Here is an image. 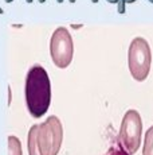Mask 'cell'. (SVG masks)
I'll return each mask as SVG.
<instances>
[{
	"label": "cell",
	"mask_w": 153,
	"mask_h": 155,
	"mask_svg": "<svg viewBox=\"0 0 153 155\" xmlns=\"http://www.w3.org/2000/svg\"><path fill=\"white\" fill-rule=\"evenodd\" d=\"M8 155H23L22 143L15 135L8 136Z\"/></svg>",
	"instance_id": "8992f818"
},
{
	"label": "cell",
	"mask_w": 153,
	"mask_h": 155,
	"mask_svg": "<svg viewBox=\"0 0 153 155\" xmlns=\"http://www.w3.org/2000/svg\"><path fill=\"white\" fill-rule=\"evenodd\" d=\"M105 155H129L128 153H126L125 150L122 148V146L120 144H114V146H111L110 148L105 153Z\"/></svg>",
	"instance_id": "9c48e42d"
},
{
	"label": "cell",
	"mask_w": 153,
	"mask_h": 155,
	"mask_svg": "<svg viewBox=\"0 0 153 155\" xmlns=\"http://www.w3.org/2000/svg\"><path fill=\"white\" fill-rule=\"evenodd\" d=\"M26 105L35 119L42 117L51 103V82L48 73L40 65H34L27 71L24 84Z\"/></svg>",
	"instance_id": "6da1fadb"
},
{
	"label": "cell",
	"mask_w": 153,
	"mask_h": 155,
	"mask_svg": "<svg viewBox=\"0 0 153 155\" xmlns=\"http://www.w3.org/2000/svg\"><path fill=\"white\" fill-rule=\"evenodd\" d=\"M50 55L52 64L59 69H66L73 61L74 42L70 31L66 27H58L50 39Z\"/></svg>",
	"instance_id": "5b68a950"
},
{
	"label": "cell",
	"mask_w": 153,
	"mask_h": 155,
	"mask_svg": "<svg viewBox=\"0 0 153 155\" xmlns=\"http://www.w3.org/2000/svg\"><path fill=\"white\" fill-rule=\"evenodd\" d=\"M2 14H4V10H3L2 5H0V15H2Z\"/></svg>",
	"instance_id": "5bb4252c"
},
{
	"label": "cell",
	"mask_w": 153,
	"mask_h": 155,
	"mask_svg": "<svg viewBox=\"0 0 153 155\" xmlns=\"http://www.w3.org/2000/svg\"><path fill=\"white\" fill-rule=\"evenodd\" d=\"M106 2L111 3V4H118V0H106Z\"/></svg>",
	"instance_id": "7c38bea8"
},
{
	"label": "cell",
	"mask_w": 153,
	"mask_h": 155,
	"mask_svg": "<svg viewBox=\"0 0 153 155\" xmlns=\"http://www.w3.org/2000/svg\"><path fill=\"white\" fill-rule=\"evenodd\" d=\"M36 146L40 155H58L63 140V127L57 116H48L45 123L35 124Z\"/></svg>",
	"instance_id": "7a4b0ae2"
},
{
	"label": "cell",
	"mask_w": 153,
	"mask_h": 155,
	"mask_svg": "<svg viewBox=\"0 0 153 155\" xmlns=\"http://www.w3.org/2000/svg\"><path fill=\"white\" fill-rule=\"evenodd\" d=\"M4 2H5V3H12L14 0H4Z\"/></svg>",
	"instance_id": "9a60e30c"
},
{
	"label": "cell",
	"mask_w": 153,
	"mask_h": 155,
	"mask_svg": "<svg viewBox=\"0 0 153 155\" xmlns=\"http://www.w3.org/2000/svg\"><path fill=\"white\" fill-rule=\"evenodd\" d=\"M142 135V119L136 109H129L122 117L121 128L118 134V143L129 155L138 151Z\"/></svg>",
	"instance_id": "277c9868"
},
{
	"label": "cell",
	"mask_w": 153,
	"mask_h": 155,
	"mask_svg": "<svg viewBox=\"0 0 153 155\" xmlns=\"http://www.w3.org/2000/svg\"><path fill=\"white\" fill-rule=\"evenodd\" d=\"M149 2H151V3H153V0H149Z\"/></svg>",
	"instance_id": "2e32d148"
},
{
	"label": "cell",
	"mask_w": 153,
	"mask_h": 155,
	"mask_svg": "<svg viewBox=\"0 0 153 155\" xmlns=\"http://www.w3.org/2000/svg\"><path fill=\"white\" fill-rule=\"evenodd\" d=\"M142 155H153V126L148 128L144 138Z\"/></svg>",
	"instance_id": "ba28073f"
},
{
	"label": "cell",
	"mask_w": 153,
	"mask_h": 155,
	"mask_svg": "<svg viewBox=\"0 0 153 155\" xmlns=\"http://www.w3.org/2000/svg\"><path fill=\"white\" fill-rule=\"evenodd\" d=\"M35 124L28 131V155H40L36 146V132H35Z\"/></svg>",
	"instance_id": "52a82bcc"
},
{
	"label": "cell",
	"mask_w": 153,
	"mask_h": 155,
	"mask_svg": "<svg viewBox=\"0 0 153 155\" xmlns=\"http://www.w3.org/2000/svg\"><path fill=\"white\" fill-rule=\"evenodd\" d=\"M152 65V50L148 41L142 37H136L128 49V68L136 81H145L149 76Z\"/></svg>",
	"instance_id": "3957f363"
},
{
	"label": "cell",
	"mask_w": 153,
	"mask_h": 155,
	"mask_svg": "<svg viewBox=\"0 0 153 155\" xmlns=\"http://www.w3.org/2000/svg\"><path fill=\"white\" fill-rule=\"evenodd\" d=\"M134 2H137V0H118V7H117V11H118L120 14H123L125 12V5L126 4H129V3H134Z\"/></svg>",
	"instance_id": "30bf717a"
},
{
	"label": "cell",
	"mask_w": 153,
	"mask_h": 155,
	"mask_svg": "<svg viewBox=\"0 0 153 155\" xmlns=\"http://www.w3.org/2000/svg\"><path fill=\"white\" fill-rule=\"evenodd\" d=\"M69 2H70V3H71V4H73V3H75L76 0H69ZM92 3H98V0H92Z\"/></svg>",
	"instance_id": "4fadbf2b"
},
{
	"label": "cell",
	"mask_w": 153,
	"mask_h": 155,
	"mask_svg": "<svg viewBox=\"0 0 153 155\" xmlns=\"http://www.w3.org/2000/svg\"><path fill=\"white\" fill-rule=\"evenodd\" d=\"M38 2H39V3H40V4H43V3H46V2H47V0H38ZM57 2H58V3H59V4H62V3H63V2H64V0H57Z\"/></svg>",
	"instance_id": "8fae6325"
}]
</instances>
